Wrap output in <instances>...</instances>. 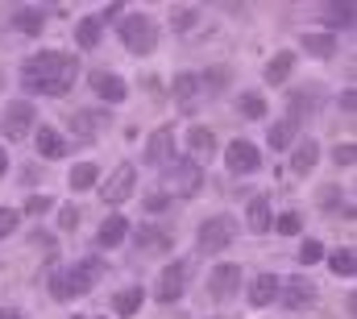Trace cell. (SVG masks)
<instances>
[{"mask_svg": "<svg viewBox=\"0 0 357 319\" xmlns=\"http://www.w3.org/2000/svg\"><path fill=\"white\" fill-rule=\"evenodd\" d=\"M137 249H150V253H162V249H171V233H162V228H137Z\"/></svg>", "mask_w": 357, "mask_h": 319, "instance_id": "cell-24", "label": "cell"}, {"mask_svg": "<svg viewBox=\"0 0 357 319\" xmlns=\"http://www.w3.org/2000/svg\"><path fill=\"white\" fill-rule=\"evenodd\" d=\"M195 17H199V8H175V13H171V25H175V29H191Z\"/></svg>", "mask_w": 357, "mask_h": 319, "instance_id": "cell-36", "label": "cell"}, {"mask_svg": "<svg viewBox=\"0 0 357 319\" xmlns=\"http://www.w3.org/2000/svg\"><path fill=\"white\" fill-rule=\"evenodd\" d=\"M237 290H241V265L225 261V265H216V270L208 274V295H212L216 303H229Z\"/></svg>", "mask_w": 357, "mask_h": 319, "instance_id": "cell-7", "label": "cell"}, {"mask_svg": "<svg viewBox=\"0 0 357 319\" xmlns=\"http://www.w3.org/2000/svg\"><path fill=\"white\" fill-rule=\"evenodd\" d=\"M17 224H21V216H17L13 208H0V237H8Z\"/></svg>", "mask_w": 357, "mask_h": 319, "instance_id": "cell-38", "label": "cell"}, {"mask_svg": "<svg viewBox=\"0 0 357 319\" xmlns=\"http://www.w3.org/2000/svg\"><path fill=\"white\" fill-rule=\"evenodd\" d=\"M33 104H25V100H13L8 104V112H4V120H0V129H4V137L8 141H21L29 129H33Z\"/></svg>", "mask_w": 357, "mask_h": 319, "instance_id": "cell-8", "label": "cell"}, {"mask_svg": "<svg viewBox=\"0 0 357 319\" xmlns=\"http://www.w3.org/2000/svg\"><path fill=\"white\" fill-rule=\"evenodd\" d=\"M295 133H299V120H295V116H291V120H282V125H270V146H274V150H282V146H291V141H295Z\"/></svg>", "mask_w": 357, "mask_h": 319, "instance_id": "cell-28", "label": "cell"}, {"mask_svg": "<svg viewBox=\"0 0 357 319\" xmlns=\"http://www.w3.org/2000/svg\"><path fill=\"white\" fill-rule=\"evenodd\" d=\"M75 319H88V316H75Z\"/></svg>", "mask_w": 357, "mask_h": 319, "instance_id": "cell-44", "label": "cell"}, {"mask_svg": "<svg viewBox=\"0 0 357 319\" xmlns=\"http://www.w3.org/2000/svg\"><path fill=\"white\" fill-rule=\"evenodd\" d=\"M208 91V83L199 79V75H191V71H183L175 75V100L183 104V112H195L199 108V95Z\"/></svg>", "mask_w": 357, "mask_h": 319, "instance_id": "cell-13", "label": "cell"}, {"mask_svg": "<svg viewBox=\"0 0 357 319\" xmlns=\"http://www.w3.org/2000/svg\"><path fill=\"white\" fill-rule=\"evenodd\" d=\"M67 129H71L79 141H96L100 129H104V116H100L96 108H75V112L67 116Z\"/></svg>", "mask_w": 357, "mask_h": 319, "instance_id": "cell-11", "label": "cell"}, {"mask_svg": "<svg viewBox=\"0 0 357 319\" xmlns=\"http://www.w3.org/2000/svg\"><path fill=\"white\" fill-rule=\"evenodd\" d=\"M91 87H96V95H104L108 104H121V100L129 95V87L116 79L112 71H91Z\"/></svg>", "mask_w": 357, "mask_h": 319, "instance_id": "cell-15", "label": "cell"}, {"mask_svg": "<svg viewBox=\"0 0 357 319\" xmlns=\"http://www.w3.org/2000/svg\"><path fill=\"white\" fill-rule=\"evenodd\" d=\"M225 162H229L233 174H254V170L262 166V154H258L250 141H233V146L225 150Z\"/></svg>", "mask_w": 357, "mask_h": 319, "instance_id": "cell-12", "label": "cell"}, {"mask_svg": "<svg viewBox=\"0 0 357 319\" xmlns=\"http://www.w3.org/2000/svg\"><path fill=\"white\" fill-rule=\"evenodd\" d=\"M328 265H333V274H345V278H349V274L357 270V257H354V249H337V253L328 257Z\"/></svg>", "mask_w": 357, "mask_h": 319, "instance_id": "cell-31", "label": "cell"}, {"mask_svg": "<svg viewBox=\"0 0 357 319\" xmlns=\"http://www.w3.org/2000/svg\"><path fill=\"white\" fill-rule=\"evenodd\" d=\"M328 25H333V29H337V25L349 29V25H354V4H328Z\"/></svg>", "mask_w": 357, "mask_h": 319, "instance_id": "cell-32", "label": "cell"}, {"mask_svg": "<svg viewBox=\"0 0 357 319\" xmlns=\"http://www.w3.org/2000/svg\"><path fill=\"white\" fill-rule=\"evenodd\" d=\"M75 75H79V63L75 54H63V50H42L21 67V83L42 95H67Z\"/></svg>", "mask_w": 357, "mask_h": 319, "instance_id": "cell-1", "label": "cell"}, {"mask_svg": "<svg viewBox=\"0 0 357 319\" xmlns=\"http://www.w3.org/2000/svg\"><path fill=\"white\" fill-rule=\"evenodd\" d=\"M282 237H299V228H303V220L295 216V212H287V216H278V224H274Z\"/></svg>", "mask_w": 357, "mask_h": 319, "instance_id": "cell-35", "label": "cell"}, {"mask_svg": "<svg viewBox=\"0 0 357 319\" xmlns=\"http://www.w3.org/2000/svg\"><path fill=\"white\" fill-rule=\"evenodd\" d=\"M316 261H324V244L320 240H303L299 244V265H316Z\"/></svg>", "mask_w": 357, "mask_h": 319, "instance_id": "cell-33", "label": "cell"}, {"mask_svg": "<svg viewBox=\"0 0 357 319\" xmlns=\"http://www.w3.org/2000/svg\"><path fill=\"white\" fill-rule=\"evenodd\" d=\"M187 146H191L195 162H212L216 158V137H212V129H204V125H195V129L187 133Z\"/></svg>", "mask_w": 357, "mask_h": 319, "instance_id": "cell-16", "label": "cell"}, {"mask_svg": "<svg viewBox=\"0 0 357 319\" xmlns=\"http://www.w3.org/2000/svg\"><path fill=\"white\" fill-rule=\"evenodd\" d=\"M121 42H125L133 54H154V50H158V25H154V17H146V13L125 17V21H121Z\"/></svg>", "mask_w": 357, "mask_h": 319, "instance_id": "cell-3", "label": "cell"}, {"mask_svg": "<svg viewBox=\"0 0 357 319\" xmlns=\"http://www.w3.org/2000/svg\"><path fill=\"white\" fill-rule=\"evenodd\" d=\"M96 178H100V170H96L91 162H79V166H71V174H67L71 191H91V187H96Z\"/></svg>", "mask_w": 357, "mask_h": 319, "instance_id": "cell-23", "label": "cell"}, {"mask_svg": "<svg viewBox=\"0 0 357 319\" xmlns=\"http://www.w3.org/2000/svg\"><path fill=\"white\" fill-rule=\"evenodd\" d=\"M125 233H129V228H125V216H108V220H104V224H100V249H116V244H121V240H125Z\"/></svg>", "mask_w": 357, "mask_h": 319, "instance_id": "cell-19", "label": "cell"}, {"mask_svg": "<svg viewBox=\"0 0 357 319\" xmlns=\"http://www.w3.org/2000/svg\"><path fill=\"white\" fill-rule=\"evenodd\" d=\"M162 182H167V195H195L204 182V170H199V162H171Z\"/></svg>", "mask_w": 357, "mask_h": 319, "instance_id": "cell-5", "label": "cell"}, {"mask_svg": "<svg viewBox=\"0 0 357 319\" xmlns=\"http://www.w3.org/2000/svg\"><path fill=\"white\" fill-rule=\"evenodd\" d=\"M0 83H4V79H0Z\"/></svg>", "mask_w": 357, "mask_h": 319, "instance_id": "cell-45", "label": "cell"}, {"mask_svg": "<svg viewBox=\"0 0 357 319\" xmlns=\"http://www.w3.org/2000/svg\"><path fill=\"white\" fill-rule=\"evenodd\" d=\"M142 299H146V295H142V286H129V290H121V295H116V303H112V307H116V316H133V311L142 307Z\"/></svg>", "mask_w": 357, "mask_h": 319, "instance_id": "cell-30", "label": "cell"}, {"mask_svg": "<svg viewBox=\"0 0 357 319\" xmlns=\"http://www.w3.org/2000/svg\"><path fill=\"white\" fill-rule=\"evenodd\" d=\"M100 33H104V21H100V17H84V21L75 25V42H79L84 50H96V46H100Z\"/></svg>", "mask_w": 357, "mask_h": 319, "instance_id": "cell-20", "label": "cell"}, {"mask_svg": "<svg viewBox=\"0 0 357 319\" xmlns=\"http://www.w3.org/2000/svg\"><path fill=\"white\" fill-rule=\"evenodd\" d=\"M50 208H54L50 195H29V199H25V212H29V216H46Z\"/></svg>", "mask_w": 357, "mask_h": 319, "instance_id": "cell-34", "label": "cell"}, {"mask_svg": "<svg viewBox=\"0 0 357 319\" xmlns=\"http://www.w3.org/2000/svg\"><path fill=\"white\" fill-rule=\"evenodd\" d=\"M278 299L291 307V311H303L316 303V286L307 278H278Z\"/></svg>", "mask_w": 357, "mask_h": 319, "instance_id": "cell-9", "label": "cell"}, {"mask_svg": "<svg viewBox=\"0 0 357 319\" xmlns=\"http://www.w3.org/2000/svg\"><path fill=\"white\" fill-rule=\"evenodd\" d=\"M146 208H150V212H162V208H167V195H150Z\"/></svg>", "mask_w": 357, "mask_h": 319, "instance_id": "cell-40", "label": "cell"}, {"mask_svg": "<svg viewBox=\"0 0 357 319\" xmlns=\"http://www.w3.org/2000/svg\"><path fill=\"white\" fill-rule=\"evenodd\" d=\"M316 162H320V146L307 137V141H299V146H295V154H291V170H295V174H307Z\"/></svg>", "mask_w": 357, "mask_h": 319, "instance_id": "cell-18", "label": "cell"}, {"mask_svg": "<svg viewBox=\"0 0 357 319\" xmlns=\"http://www.w3.org/2000/svg\"><path fill=\"white\" fill-rule=\"evenodd\" d=\"M357 146L354 141H345V146H337V150H333V162H337V166H354L357 162V154H354Z\"/></svg>", "mask_w": 357, "mask_h": 319, "instance_id": "cell-37", "label": "cell"}, {"mask_svg": "<svg viewBox=\"0 0 357 319\" xmlns=\"http://www.w3.org/2000/svg\"><path fill=\"white\" fill-rule=\"evenodd\" d=\"M0 319H21L17 311H0Z\"/></svg>", "mask_w": 357, "mask_h": 319, "instance_id": "cell-43", "label": "cell"}, {"mask_svg": "<svg viewBox=\"0 0 357 319\" xmlns=\"http://www.w3.org/2000/svg\"><path fill=\"white\" fill-rule=\"evenodd\" d=\"M33 244H38V249H50V244H54V240L46 237V233H33Z\"/></svg>", "mask_w": 357, "mask_h": 319, "instance_id": "cell-41", "label": "cell"}, {"mask_svg": "<svg viewBox=\"0 0 357 319\" xmlns=\"http://www.w3.org/2000/svg\"><path fill=\"white\" fill-rule=\"evenodd\" d=\"M291 71H295V54H291V50H282V54L266 67V83H287V79H291Z\"/></svg>", "mask_w": 357, "mask_h": 319, "instance_id": "cell-26", "label": "cell"}, {"mask_svg": "<svg viewBox=\"0 0 357 319\" xmlns=\"http://www.w3.org/2000/svg\"><path fill=\"white\" fill-rule=\"evenodd\" d=\"M270 224H274L270 199L266 195H254V199H250V228H254V233H270Z\"/></svg>", "mask_w": 357, "mask_h": 319, "instance_id": "cell-21", "label": "cell"}, {"mask_svg": "<svg viewBox=\"0 0 357 319\" xmlns=\"http://www.w3.org/2000/svg\"><path fill=\"white\" fill-rule=\"evenodd\" d=\"M303 50H307L312 59H333L337 42H333V33H307V38H303Z\"/></svg>", "mask_w": 357, "mask_h": 319, "instance_id": "cell-25", "label": "cell"}, {"mask_svg": "<svg viewBox=\"0 0 357 319\" xmlns=\"http://www.w3.org/2000/svg\"><path fill=\"white\" fill-rule=\"evenodd\" d=\"M4 170H8V154H4V150H0V174H4Z\"/></svg>", "mask_w": 357, "mask_h": 319, "instance_id": "cell-42", "label": "cell"}, {"mask_svg": "<svg viewBox=\"0 0 357 319\" xmlns=\"http://www.w3.org/2000/svg\"><path fill=\"white\" fill-rule=\"evenodd\" d=\"M237 112H241L245 120H262V116H266V100L254 95V91H245V95L237 100Z\"/></svg>", "mask_w": 357, "mask_h": 319, "instance_id": "cell-29", "label": "cell"}, {"mask_svg": "<svg viewBox=\"0 0 357 319\" xmlns=\"http://www.w3.org/2000/svg\"><path fill=\"white\" fill-rule=\"evenodd\" d=\"M100 274H104V261L100 257H88V261H79V265H71V270H59L54 278H50V295L54 299H79V295H88L91 286L100 282Z\"/></svg>", "mask_w": 357, "mask_h": 319, "instance_id": "cell-2", "label": "cell"}, {"mask_svg": "<svg viewBox=\"0 0 357 319\" xmlns=\"http://www.w3.org/2000/svg\"><path fill=\"white\" fill-rule=\"evenodd\" d=\"M233 237H237V220H233V216H208V220L199 224V249H204V253L229 249Z\"/></svg>", "mask_w": 357, "mask_h": 319, "instance_id": "cell-4", "label": "cell"}, {"mask_svg": "<svg viewBox=\"0 0 357 319\" xmlns=\"http://www.w3.org/2000/svg\"><path fill=\"white\" fill-rule=\"evenodd\" d=\"M133 182H137V170H133L129 162H121V166H116V170L108 174V182L100 187V199L116 208V203H125V199L133 195Z\"/></svg>", "mask_w": 357, "mask_h": 319, "instance_id": "cell-6", "label": "cell"}, {"mask_svg": "<svg viewBox=\"0 0 357 319\" xmlns=\"http://www.w3.org/2000/svg\"><path fill=\"white\" fill-rule=\"evenodd\" d=\"M59 228H79V212L75 208H63L59 212Z\"/></svg>", "mask_w": 357, "mask_h": 319, "instance_id": "cell-39", "label": "cell"}, {"mask_svg": "<svg viewBox=\"0 0 357 319\" xmlns=\"http://www.w3.org/2000/svg\"><path fill=\"white\" fill-rule=\"evenodd\" d=\"M183 286H187V265L183 261L167 265L162 278H158V303H175L178 295H183Z\"/></svg>", "mask_w": 357, "mask_h": 319, "instance_id": "cell-14", "label": "cell"}, {"mask_svg": "<svg viewBox=\"0 0 357 319\" xmlns=\"http://www.w3.org/2000/svg\"><path fill=\"white\" fill-rule=\"evenodd\" d=\"M38 150H42V158H63V154H67V141H63L54 129L42 125V129H38Z\"/></svg>", "mask_w": 357, "mask_h": 319, "instance_id": "cell-22", "label": "cell"}, {"mask_svg": "<svg viewBox=\"0 0 357 319\" xmlns=\"http://www.w3.org/2000/svg\"><path fill=\"white\" fill-rule=\"evenodd\" d=\"M274 299H278V278H274V274L254 278V286H250V303H254V307H270Z\"/></svg>", "mask_w": 357, "mask_h": 319, "instance_id": "cell-17", "label": "cell"}, {"mask_svg": "<svg viewBox=\"0 0 357 319\" xmlns=\"http://www.w3.org/2000/svg\"><path fill=\"white\" fill-rule=\"evenodd\" d=\"M146 162H150V166H171V162H175V129H171V125H162V129L150 133V141H146Z\"/></svg>", "mask_w": 357, "mask_h": 319, "instance_id": "cell-10", "label": "cell"}, {"mask_svg": "<svg viewBox=\"0 0 357 319\" xmlns=\"http://www.w3.org/2000/svg\"><path fill=\"white\" fill-rule=\"evenodd\" d=\"M17 29L21 33H42V25H46V13L42 8H17Z\"/></svg>", "mask_w": 357, "mask_h": 319, "instance_id": "cell-27", "label": "cell"}]
</instances>
